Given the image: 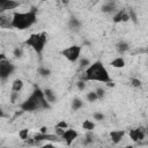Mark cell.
Returning a JSON list of instances; mask_svg holds the SVG:
<instances>
[{
	"label": "cell",
	"mask_w": 148,
	"mask_h": 148,
	"mask_svg": "<svg viewBox=\"0 0 148 148\" xmlns=\"http://www.w3.org/2000/svg\"><path fill=\"white\" fill-rule=\"evenodd\" d=\"M37 72H38V74H39L40 76H43V77H46V76H50V75H51V71H50L49 68H46V67H43V66L38 67Z\"/></svg>",
	"instance_id": "ffe728a7"
},
{
	"label": "cell",
	"mask_w": 148,
	"mask_h": 148,
	"mask_svg": "<svg viewBox=\"0 0 148 148\" xmlns=\"http://www.w3.org/2000/svg\"><path fill=\"white\" fill-rule=\"evenodd\" d=\"M82 106H83L82 99H80V98H74V99H73V102H72V110L77 111V110L81 109Z\"/></svg>",
	"instance_id": "d6986e66"
},
{
	"label": "cell",
	"mask_w": 148,
	"mask_h": 148,
	"mask_svg": "<svg viewBox=\"0 0 148 148\" xmlns=\"http://www.w3.org/2000/svg\"><path fill=\"white\" fill-rule=\"evenodd\" d=\"M130 18H131V17H130V14H128L125 9H121V10H118V12L113 15L112 21H113L114 23H121V22L128 21Z\"/></svg>",
	"instance_id": "9c48e42d"
},
{
	"label": "cell",
	"mask_w": 148,
	"mask_h": 148,
	"mask_svg": "<svg viewBox=\"0 0 148 148\" xmlns=\"http://www.w3.org/2000/svg\"><path fill=\"white\" fill-rule=\"evenodd\" d=\"M95 91H96V94H97L98 99H99V98H103V97H104V95H105V90H104L103 88H97Z\"/></svg>",
	"instance_id": "83f0119b"
},
{
	"label": "cell",
	"mask_w": 148,
	"mask_h": 148,
	"mask_svg": "<svg viewBox=\"0 0 148 148\" xmlns=\"http://www.w3.org/2000/svg\"><path fill=\"white\" fill-rule=\"evenodd\" d=\"M14 72H15V65L12 61H9L6 58L0 60V80L1 81H6L9 76L13 75Z\"/></svg>",
	"instance_id": "8992f818"
},
{
	"label": "cell",
	"mask_w": 148,
	"mask_h": 148,
	"mask_svg": "<svg viewBox=\"0 0 148 148\" xmlns=\"http://www.w3.org/2000/svg\"><path fill=\"white\" fill-rule=\"evenodd\" d=\"M20 6V2L16 0H0V13L6 10H13Z\"/></svg>",
	"instance_id": "ba28073f"
},
{
	"label": "cell",
	"mask_w": 148,
	"mask_h": 148,
	"mask_svg": "<svg viewBox=\"0 0 148 148\" xmlns=\"http://www.w3.org/2000/svg\"><path fill=\"white\" fill-rule=\"evenodd\" d=\"M92 118H94V120L101 121V120H103V119H104V114H103L102 112H94Z\"/></svg>",
	"instance_id": "d4e9b609"
},
{
	"label": "cell",
	"mask_w": 148,
	"mask_h": 148,
	"mask_svg": "<svg viewBox=\"0 0 148 148\" xmlns=\"http://www.w3.org/2000/svg\"><path fill=\"white\" fill-rule=\"evenodd\" d=\"M84 81H96L102 83H108L111 81L109 71L104 66V64L101 60L94 61L92 64H89L84 71Z\"/></svg>",
	"instance_id": "7a4b0ae2"
},
{
	"label": "cell",
	"mask_w": 148,
	"mask_h": 148,
	"mask_svg": "<svg viewBox=\"0 0 148 148\" xmlns=\"http://www.w3.org/2000/svg\"><path fill=\"white\" fill-rule=\"evenodd\" d=\"M86 99H87L88 102H90V103L96 102V101L98 99L96 91H89V92H87V95H86Z\"/></svg>",
	"instance_id": "44dd1931"
},
{
	"label": "cell",
	"mask_w": 148,
	"mask_h": 148,
	"mask_svg": "<svg viewBox=\"0 0 148 148\" xmlns=\"http://www.w3.org/2000/svg\"><path fill=\"white\" fill-rule=\"evenodd\" d=\"M20 109L23 112H34L37 110H49L51 109V104L46 101L44 91L40 88L35 87L31 95L20 104Z\"/></svg>",
	"instance_id": "6da1fadb"
},
{
	"label": "cell",
	"mask_w": 148,
	"mask_h": 148,
	"mask_svg": "<svg viewBox=\"0 0 148 148\" xmlns=\"http://www.w3.org/2000/svg\"><path fill=\"white\" fill-rule=\"evenodd\" d=\"M67 127H68V124H67L65 120H60V121H58L57 125H56V128H62V130H66Z\"/></svg>",
	"instance_id": "484cf974"
},
{
	"label": "cell",
	"mask_w": 148,
	"mask_h": 148,
	"mask_svg": "<svg viewBox=\"0 0 148 148\" xmlns=\"http://www.w3.org/2000/svg\"><path fill=\"white\" fill-rule=\"evenodd\" d=\"M82 128L86 130V131H92L95 128V123L90 119H86L83 123H82Z\"/></svg>",
	"instance_id": "ac0fdd59"
},
{
	"label": "cell",
	"mask_w": 148,
	"mask_h": 148,
	"mask_svg": "<svg viewBox=\"0 0 148 148\" xmlns=\"http://www.w3.org/2000/svg\"><path fill=\"white\" fill-rule=\"evenodd\" d=\"M61 2H62L64 5H67V3H68V0H61Z\"/></svg>",
	"instance_id": "836d02e7"
},
{
	"label": "cell",
	"mask_w": 148,
	"mask_h": 148,
	"mask_svg": "<svg viewBox=\"0 0 148 148\" xmlns=\"http://www.w3.org/2000/svg\"><path fill=\"white\" fill-rule=\"evenodd\" d=\"M116 8H117L116 2H114L113 0H109V1H106V2L102 6V12H103V13H112V12L116 10Z\"/></svg>",
	"instance_id": "4fadbf2b"
},
{
	"label": "cell",
	"mask_w": 148,
	"mask_h": 148,
	"mask_svg": "<svg viewBox=\"0 0 148 148\" xmlns=\"http://www.w3.org/2000/svg\"><path fill=\"white\" fill-rule=\"evenodd\" d=\"M110 65L113 68H123V67H125V59L123 57H117L113 60H111Z\"/></svg>",
	"instance_id": "9a60e30c"
},
{
	"label": "cell",
	"mask_w": 148,
	"mask_h": 148,
	"mask_svg": "<svg viewBox=\"0 0 148 148\" xmlns=\"http://www.w3.org/2000/svg\"><path fill=\"white\" fill-rule=\"evenodd\" d=\"M16 98H18V92L13 91V92H12V95H10V101H12V103H15Z\"/></svg>",
	"instance_id": "f546056e"
},
{
	"label": "cell",
	"mask_w": 148,
	"mask_h": 148,
	"mask_svg": "<svg viewBox=\"0 0 148 148\" xmlns=\"http://www.w3.org/2000/svg\"><path fill=\"white\" fill-rule=\"evenodd\" d=\"M22 54H23V51H22V49H21V47H16V49L14 50V56H15L16 58L22 57Z\"/></svg>",
	"instance_id": "f1b7e54d"
},
{
	"label": "cell",
	"mask_w": 148,
	"mask_h": 148,
	"mask_svg": "<svg viewBox=\"0 0 148 148\" xmlns=\"http://www.w3.org/2000/svg\"><path fill=\"white\" fill-rule=\"evenodd\" d=\"M92 131H87V134H86V139L83 140V145H89L94 140V134L91 133Z\"/></svg>",
	"instance_id": "7402d4cb"
},
{
	"label": "cell",
	"mask_w": 148,
	"mask_h": 148,
	"mask_svg": "<svg viewBox=\"0 0 148 148\" xmlns=\"http://www.w3.org/2000/svg\"><path fill=\"white\" fill-rule=\"evenodd\" d=\"M28 135H29V130L28 128H23L18 132V136L22 139V140H25L28 139Z\"/></svg>",
	"instance_id": "603a6c76"
},
{
	"label": "cell",
	"mask_w": 148,
	"mask_h": 148,
	"mask_svg": "<svg viewBox=\"0 0 148 148\" xmlns=\"http://www.w3.org/2000/svg\"><path fill=\"white\" fill-rule=\"evenodd\" d=\"M128 49H130V45H128V43H127V42L120 40L119 43H117V44H116V50H117L120 54H123V53L127 52V51H128Z\"/></svg>",
	"instance_id": "e0dca14e"
},
{
	"label": "cell",
	"mask_w": 148,
	"mask_h": 148,
	"mask_svg": "<svg viewBox=\"0 0 148 148\" xmlns=\"http://www.w3.org/2000/svg\"><path fill=\"white\" fill-rule=\"evenodd\" d=\"M37 22V9L32 7L28 12H15L13 14L10 27L17 30H27Z\"/></svg>",
	"instance_id": "3957f363"
},
{
	"label": "cell",
	"mask_w": 148,
	"mask_h": 148,
	"mask_svg": "<svg viewBox=\"0 0 148 148\" xmlns=\"http://www.w3.org/2000/svg\"><path fill=\"white\" fill-rule=\"evenodd\" d=\"M5 58H6V57H5L3 54H0V60H1V59H5Z\"/></svg>",
	"instance_id": "e575fe53"
},
{
	"label": "cell",
	"mask_w": 148,
	"mask_h": 148,
	"mask_svg": "<svg viewBox=\"0 0 148 148\" xmlns=\"http://www.w3.org/2000/svg\"><path fill=\"white\" fill-rule=\"evenodd\" d=\"M40 133H47V127H45V126L40 127Z\"/></svg>",
	"instance_id": "1f68e13d"
},
{
	"label": "cell",
	"mask_w": 148,
	"mask_h": 148,
	"mask_svg": "<svg viewBox=\"0 0 148 148\" xmlns=\"http://www.w3.org/2000/svg\"><path fill=\"white\" fill-rule=\"evenodd\" d=\"M60 138L66 142L67 146H71L72 142L79 138V132H77L76 130H73V128H68V127H67V128L62 132V134L60 135Z\"/></svg>",
	"instance_id": "52a82bcc"
},
{
	"label": "cell",
	"mask_w": 148,
	"mask_h": 148,
	"mask_svg": "<svg viewBox=\"0 0 148 148\" xmlns=\"http://www.w3.org/2000/svg\"><path fill=\"white\" fill-rule=\"evenodd\" d=\"M5 117V112H3V110L0 108V118H3Z\"/></svg>",
	"instance_id": "d6a6232c"
},
{
	"label": "cell",
	"mask_w": 148,
	"mask_h": 148,
	"mask_svg": "<svg viewBox=\"0 0 148 148\" xmlns=\"http://www.w3.org/2000/svg\"><path fill=\"white\" fill-rule=\"evenodd\" d=\"M23 86H24V82L23 80L21 79H15L12 83V91H16V92H20L22 89H23Z\"/></svg>",
	"instance_id": "2e32d148"
},
{
	"label": "cell",
	"mask_w": 148,
	"mask_h": 148,
	"mask_svg": "<svg viewBox=\"0 0 148 148\" xmlns=\"http://www.w3.org/2000/svg\"><path fill=\"white\" fill-rule=\"evenodd\" d=\"M131 84L135 88H139V87H141V80H139L136 77H132L131 79Z\"/></svg>",
	"instance_id": "cb8c5ba5"
},
{
	"label": "cell",
	"mask_w": 148,
	"mask_h": 148,
	"mask_svg": "<svg viewBox=\"0 0 148 148\" xmlns=\"http://www.w3.org/2000/svg\"><path fill=\"white\" fill-rule=\"evenodd\" d=\"M125 135V131L124 130H114V131H111L110 132V138H111V141L117 145L121 141V139L124 138Z\"/></svg>",
	"instance_id": "8fae6325"
},
{
	"label": "cell",
	"mask_w": 148,
	"mask_h": 148,
	"mask_svg": "<svg viewBox=\"0 0 148 148\" xmlns=\"http://www.w3.org/2000/svg\"><path fill=\"white\" fill-rule=\"evenodd\" d=\"M89 64H90V61H89L88 59H82V60H81V65H82V66H88Z\"/></svg>",
	"instance_id": "4dcf8cb0"
},
{
	"label": "cell",
	"mask_w": 148,
	"mask_h": 148,
	"mask_svg": "<svg viewBox=\"0 0 148 148\" xmlns=\"http://www.w3.org/2000/svg\"><path fill=\"white\" fill-rule=\"evenodd\" d=\"M43 91H44V96H45L46 101H47L50 104L56 103V101H57V96H56V94H54V91H53L52 89L46 88V89H44Z\"/></svg>",
	"instance_id": "7c38bea8"
},
{
	"label": "cell",
	"mask_w": 148,
	"mask_h": 148,
	"mask_svg": "<svg viewBox=\"0 0 148 148\" xmlns=\"http://www.w3.org/2000/svg\"><path fill=\"white\" fill-rule=\"evenodd\" d=\"M76 87L79 88V90H84V88H86V81L84 80H80V81H77L76 82Z\"/></svg>",
	"instance_id": "4316f807"
},
{
	"label": "cell",
	"mask_w": 148,
	"mask_h": 148,
	"mask_svg": "<svg viewBox=\"0 0 148 148\" xmlns=\"http://www.w3.org/2000/svg\"><path fill=\"white\" fill-rule=\"evenodd\" d=\"M82 47L80 45H71L61 51V54L69 61V62H76L80 59Z\"/></svg>",
	"instance_id": "5b68a950"
},
{
	"label": "cell",
	"mask_w": 148,
	"mask_h": 148,
	"mask_svg": "<svg viewBox=\"0 0 148 148\" xmlns=\"http://www.w3.org/2000/svg\"><path fill=\"white\" fill-rule=\"evenodd\" d=\"M47 42V34L46 32H36V34H31L24 42L25 45H28L30 49H32L37 54H42L45 45Z\"/></svg>",
	"instance_id": "277c9868"
},
{
	"label": "cell",
	"mask_w": 148,
	"mask_h": 148,
	"mask_svg": "<svg viewBox=\"0 0 148 148\" xmlns=\"http://www.w3.org/2000/svg\"><path fill=\"white\" fill-rule=\"evenodd\" d=\"M68 27L71 30H74V31H77L81 29V21L76 17H71V20L68 21Z\"/></svg>",
	"instance_id": "5bb4252c"
},
{
	"label": "cell",
	"mask_w": 148,
	"mask_h": 148,
	"mask_svg": "<svg viewBox=\"0 0 148 148\" xmlns=\"http://www.w3.org/2000/svg\"><path fill=\"white\" fill-rule=\"evenodd\" d=\"M130 138L132 139V141L134 142H139L141 140L145 139V131L141 130V128H133V130H130Z\"/></svg>",
	"instance_id": "30bf717a"
}]
</instances>
